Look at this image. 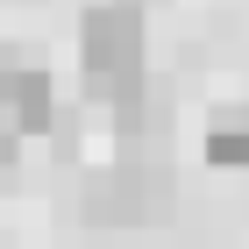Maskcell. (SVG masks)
I'll return each mask as SVG.
<instances>
[{
	"label": "cell",
	"instance_id": "6da1fadb",
	"mask_svg": "<svg viewBox=\"0 0 249 249\" xmlns=\"http://www.w3.org/2000/svg\"><path fill=\"white\" fill-rule=\"evenodd\" d=\"M78 57H86V93L128 107L142 78V7L135 0H100L78 15Z\"/></svg>",
	"mask_w": 249,
	"mask_h": 249
},
{
	"label": "cell",
	"instance_id": "7a4b0ae2",
	"mask_svg": "<svg viewBox=\"0 0 249 249\" xmlns=\"http://www.w3.org/2000/svg\"><path fill=\"white\" fill-rule=\"evenodd\" d=\"M57 121V93L36 64H0V128L7 135H29V128H50Z\"/></svg>",
	"mask_w": 249,
	"mask_h": 249
},
{
	"label": "cell",
	"instance_id": "3957f363",
	"mask_svg": "<svg viewBox=\"0 0 249 249\" xmlns=\"http://www.w3.org/2000/svg\"><path fill=\"white\" fill-rule=\"evenodd\" d=\"M78 207H86V221H142V199H135L128 164L93 171V178H86V192H78Z\"/></svg>",
	"mask_w": 249,
	"mask_h": 249
},
{
	"label": "cell",
	"instance_id": "277c9868",
	"mask_svg": "<svg viewBox=\"0 0 249 249\" xmlns=\"http://www.w3.org/2000/svg\"><path fill=\"white\" fill-rule=\"evenodd\" d=\"M207 157L228 164V171H249V107H213L207 114Z\"/></svg>",
	"mask_w": 249,
	"mask_h": 249
},
{
	"label": "cell",
	"instance_id": "5b68a950",
	"mask_svg": "<svg viewBox=\"0 0 249 249\" xmlns=\"http://www.w3.org/2000/svg\"><path fill=\"white\" fill-rule=\"evenodd\" d=\"M15 157H21V135H7V128H0V164H15Z\"/></svg>",
	"mask_w": 249,
	"mask_h": 249
}]
</instances>
